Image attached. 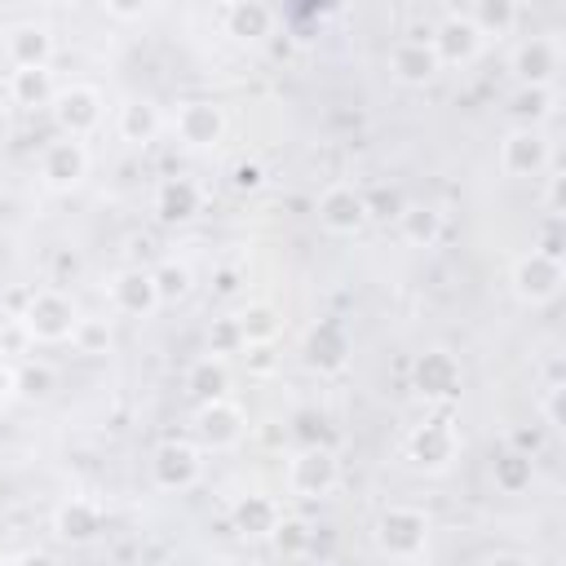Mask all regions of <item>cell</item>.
Returning a JSON list of instances; mask_svg holds the SVG:
<instances>
[{
	"label": "cell",
	"instance_id": "obj_1",
	"mask_svg": "<svg viewBox=\"0 0 566 566\" xmlns=\"http://www.w3.org/2000/svg\"><path fill=\"white\" fill-rule=\"evenodd\" d=\"M18 323L31 332V340L62 345V340H71V332L80 323V310L62 287H31V301L22 305Z\"/></svg>",
	"mask_w": 566,
	"mask_h": 566
},
{
	"label": "cell",
	"instance_id": "obj_2",
	"mask_svg": "<svg viewBox=\"0 0 566 566\" xmlns=\"http://www.w3.org/2000/svg\"><path fill=\"white\" fill-rule=\"evenodd\" d=\"M424 544H429V513L424 509H416V504H389V509H380V517H376V548L389 562L420 557Z\"/></svg>",
	"mask_w": 566,
	"mask_h": 566
},
{
	"label": "cell",
	"instance_id": "obj_3",
	"mask_svg": "<svg viewBox=\"0 0 566 566\" xmlns=\"http://www.w3.org/2000/svg\"><path fill=\"white\" fill-rule=\"evenodd\" d=\"M566 283V270H562V256L557 252H544V248H531L513 261L509 270V287L522 305H548Z\"/></svg>",
	"mask_w": 566,
	"mask_h": 566
},
{
	"label": "cell",
	"instance_id": "obj_4",
	"mask_svg": "<svg viewBox=\"0 0 566 566\" xmlns=\"http://www.w3.org/2000/svg\"><path fill=\"white\" fill-rule=\"evenodd\" d=\"M407 460L424 473H447L455 464V451H460V433L451 424V416H429L424 424H416L402 442Z\"/></svg>",
	"mask_w": 566,
	"mask_h": 566
},
{
	"label": "cell",
	"instance_id": "obj_5",
	"mask_svg": "<svg viewBox=\"0 0 566 566\" xmlns=\"http://www.w3.org/2000/svg\"><path fill=\"white\" fill-rule=\"evenodd\" d=\"M340 482V460L332 447H301L287 460V491L301 500H323Z\"/></svg>",
	"mask_w": 566,
	"mask_h": 566
},
{
	"label": "cell",
	"instance_id": "obj_6",
	"mask_svg": "<svg viewBox=\"0 0 566 566\" xmlns=\"http://www.w3.org/2000/svg\"><path fill=\"white\" fill-rule=\"evenodd\" d=\"M509 71H513L517 88H553V80L562 71V44H557V35H526L509 53Z\"/></svg>",
	"mask_w": 566,
	"mask_h": 566
},
{
	"label": "cell",
	"instance_id": "obj_7",
	"mask_svg": "<svg viewBox=\"0 0 566 566\" xmlns=\"http://www.w3.org/2000/svg\"><path fill=\"white\" fill-rule=\"evenodd\" d=\"M548 164H553V146H548L544 128L513 124L500 137V172L504 177H539Z\"/></svg>",
	"mask_w": 566,
	"mask_h": 566
},
{
	"label": "cell",
	"instance_id": "obj_8",
	"mask_svg": "<svg viewBox=\"0 0 566 566\" xmlns=\"http://www.w3.org/2000/svg\"><path fill=\"white\" fill-rule=\"evenodd\" d=\"M367 221H371V203H367V195L354 190L349 181H336V186H327V190L318 195V226H323L327 234L349 239V234H358Z\"/></svg>",
	"mask_w": 566,
	"mask_h": 566
},
{
	"label": "cell",
	"instance_id": "obj_9",
	"mask_svg": "<svg viewBox=\"0 0 566 566\" xmlns=\"http://www.w3.org/2000/svg\"><path fill=\"white\" fill-rule=\"evenodd\" d=\"M203 473V455L195 442H181V438H168L150 451V482L159 491H190Z\"/></svg>",
	"mask_w": 566,
	"mask_h": 566
},
{
	"label": "cell",
	"instance_id": "obj_10",
	"mask_svg": "<svg viewBox=\"0 0 566 566\" xmlns=\"http://www.w3.org/2000/svg\"><path fill=\"white\" fill-rule=\"evenodd\" d=\"M424 40H429L438 66H469V62L482 53V44H486V40L478 35V27L464 18V9L442 13L438 27H433V35H424Z\"/></svg>",
	"mask_w": 566,
	"mask_h": 566
},
{
	"label": "cell",
	"instance_id": "obj_11",
	"mask_svg": "<svg viewBox=\"0 0 566 566\" xmlns=\"http://www.w3.org/2000/svg\"><path fill=\"white\" fill-rule=\"evenodd\" d=\"M195 433L208 451H230L243 442L248 433V411L234 402V398H212V402H199L195 411Z\"/></svg>",
	"mask_w": 566,
	"mask_h": 566
},
{
	"label": "cell",
	"instance_id": "obj_12",
	"mask_svg": "<svg viewBox=\"0 0 566 566\" xmlns=\"http://www.w3.org/2000/svg\"><path fill=\"white\" fill-rule=\"evenodd\" d=\"M102 106H106V102H102V93H97L93 84H66V88H57L53 102H49V111H53L62 137H84V133H93V128L102 124Z\"/></svg>",
	"mask_w": 566,
	"mask_h": 566
},
{
	"label": "cell",
	"instance_id": "obj_13",
	"mask_svg": "<svg viewBox=\"0 0 566 566\" xmlns=\"http://www.w3.org/2000/svg\"><path fill=\"white\" fill-rule=\"evenodd\" d=\"M411 385L424 402H451L464 385V371H460V358L447 354V349H424L416 363H411Z\"/></svg>",
	"mask_w": 566,
	"mask_h": 566
},
{
	"label": "cell",
	"instance_id": "obj_14",
	"mask_svg": "<svg viewBox=\"0 0 566 566\" xmlns=\"http://www.w3.org/2000/svg\"><path fill=\"white\" fill-rule=\"evenodd\" d=\"M172 133L181 137V146L190 150H208L226 137V111L212 102V97H190L177 106L172 115Z\"/></svg>",
	"mask_w": 566,
	"mask_h": 566
},
{
	"label": "cell",
	"instance_id": "obj_15",
	"mask_svg": "<svg viewBox=\"0 0 566 566\" xmlns=\"http://www.w3.org/2000/svg\"><path fill=\"white\" fill-rule=\"evenodd\" d=\"M106 301H111V310L124 314V318H150V314L159 310V292H155L150 270H142V265L115 270V274L106 279Z\"/></svg>",
	"mask_w": 566,
	"mask_h": 566
},
{
	"label": "cell",
	"instance_id": "obj_16",
	"mask_svg": "<svg viewBox=\"0 0 566 566\" xmlns=\"http://www.w3.org/2000/svg\"><path fill=\"white\" fill-rule=\"evenodd\" d=\"M84 177H88V150H84L80 137H57V142L44 146V155H40V181L49 190H57V195L62 190H75Z\"/></svg>",
	"mask_w": 566,
	"mask_h": 566
},
{
	"label": "cell",
	"instance_id": "obj_17",
	"mask_svg": "<svg viewBox=\"0 0 566 566\" xmlns=\"http://www.w3.org/2000/svg\"><path fill=\"white\" fill-rule=\"evenodd\" d=\"M438 71H442V66H438V57H433V49H429L424 35H402V40L389 49V75H394L398 84H407V88L433 84Z\"/></svg>",
	"mask_w": 566,
	"mask_h": 566
},
{
	"label": "cell",
	"instance_id": "obj_18",
	"mask_svg": "<svg viewBox=\"0 0 566 566\" xmlns=\"http://www.w3.org/2000/svg\"><path fill=\"white\" fill-rule=\"evenodd\" d=\"M53 31L44 22H13L4 31V57L13 62V71H31V66H49L53 62Z\"/></svg>",
	"mask_w": 566,
	"mask_h": 566
},
{
	"label": "cell",
	"instance_id": "obj_19",
	"mask_svg": "<svg viewBox=\"0 0 566 566\" xmlns=\"http://www.w3.org/2000/svg\"><path fill=\"white\" fill-rule=\"evenodd\" d=\"M221 27L239 44H265L274 35V27H279V13L265 0H234V4L221 9Z\"/></svg>",
	"mask_w": 566,
	"mask_h": 566
},
{
	"label": "cell",
	"instance_id": "obj_20",
	"mask_svg": "<svg viewBox=\"0 0 566 566\" xmlns=\"http://www.w3.org/2000/svg\"><path fill=\"white\" fill-rule=\"evenodd\" d=\"M102 522H106L102 504L97 500H84V495H71V500H62L53 509V531L66 544H93L102 535Z\"/></svg>",
	"mask_w": 566,
	"mask_h": 566
},
{
	"label": "cell",
	"instance_id": "obj_21",
	"mask_svg": "<svg viewBox=\"0 0 566 566\" xmlns=\"http://www.w3.org/2000/svg\"><path fill=\"white\" fill-rule=\"evenodd\" d=\"M230 522H234V531H239L243 539H270L274 526L283 522V509H279L274 495L248 491V495H239V500L230 504Z\"/></svg>",
	"mask_w": 566,
	"mask_h": 566
},
{
	"label": "cell",
	"instance_id": "obj_22",
	"mask_svg": "<svg viewBox=\"0 0 566 566\" xmlns=\"http://www.w3.org/2000/svg\"><path fill=\"white\" fill-rule=\"evenodd\" d=\"M199 208H203L199 181H190V177H164V181L155 186V217H159V221L186 226V221L199 217Z\"/></svg>",
	"mask_w": 566,
	"mask_h": 566
},
{
	"label": "cell",
	"instance_id": "obj_23",
	"mask_svg": "<svg viewBox=\"0 0 566 566\" xmlns=\"http://www.w3.org/2000/svg\"><path fill=\"white\" fill-rule=\"evenodd\" d=\"M305 363L314 371H323V376L345 371V363H349V336H345V327L340 323H318L305 336Z\"/></svg>",
	"mask_w": 566,
	"mask_h": 566
},
{
	"label": "cell",
	"instance_id": "obj_24",
	"mask_svg": "<svg viewBox=\"0 0 566 566\" xmlns=\"http://www.w3.org/2000/svg\"><path fill=\"white\" fill-rule=\"evenodd\" d=\"M159 128H164V111H159L150 97H128V102L119 106V119H115L119 142H128V146H146V142L159 137Z\"/></svg>",
	"mask_w": 566,
	"mask_h": 566
},
{
	"label": "cell",
	"instance_id": "obj_25",
	"mask_svg": "<svg viewBox=\"0 0 566 566\" xmlns=\"http://www.w3.org/2000/svg\"><path fill=\"white\" fill-rule=\"evenodd\" d=\"M442 230H447V217H442L438 203H402L398 208V234H402V243H411V248H438Z\"/></svg>",
	"mask_w": 566,
	"mask_h": 566
},
{
	"label": "cell",
	"instance_id": "obj_26",
	"mask_svg": "<svg viewBox=\"0 0 566 566\" xmlns=\"http://www.w3.org/2000/svg\"><path fill=\"white\" fill-rule=\"evenodd\" d=\"M230 318H234V327H239L243 345H274V340H279V332H283V314H279L270 301H252V305L234 310Z\"/></svg>",
	"mask_w": 566,
	"mask_h": 566
},
{
	"label": "cell",
	"instance_id": "obj_27",
	"mask_svg": "<svg viewBox=\"0 0 566 566\" xmlns=\"http://www.w3.org/2000/svg\"><path fill=\"white\" fill-rule=\"evenodd\" d=\"M226 389H230V367H226V358L203 354V358H195V363L186 367V394H190L195 402L226 398Z\"/></svg>",
	"mask_w": 566,
	"mask_h": 566
},
{
	"label": "cell",
	"instance_id": "obj_28",
	"mask_svg": "<svg viewBox=\"0 0 566 566\" xmlns=\"http://www.w3.org/2000/svg\"><path fill=\"white\" fill-rule=\"evenodd\" d=\"M464 18L478 27V35L482 40H500V35H509L513 27H517V18H522V9L513 4V0H478V4H469L464 9Z\"/></svg>",
	"mask_w": 566,
	"mask_h": 566
},
{
	"label": "cell",
	"instance_id": "obj_29",
	"mask_svg": "<svg viewBox=\"0 0 566 566\" xmlns=\"http://www.w3.org/2000/svg\"><path fill=\"white\" fill-rule=\"evenodd\" d=\"M53 71L49 66H31V71H13L9 75V102L13 106H27V111H35V106H49L53 102Z\"/></svg>",
	"mask_w": 566,
	"mask_h": 566
},
{
	"label": "cell",
	"instance_id": "obj_30",
	"mask_svg": "<svg viewBox=\"0 0 566 566\" xmlns=\"http://www.w3.org/2000/svg\"><path fill=\"white\" fill-rule=\"evenodd\" d=\"M150 279H155L159 305H177V301H186V296H190V287H195L190 265H186V261H177V256H164V261L150 270Z\"/></svg>",
	"mask_w": 566,
	"mask_h": 566
},
{
	"label": "cell",
	"instance_id": "obj_31",
	"mask_svg": "<svg viewBox=\"0 0 566 566\" xmlns=\"http://www.w3.org/2000/svg\"><path fill=\"white\" fill-rule=\"evenodd\" d=\"M491 478H495V486H500L504 495H522V491L531 486V478H535V460L522 455V451H504V455L491 464Z\"/></svg>",
	"mask_w": 566,
	"mask_h": 566
},
{
	"label": "cell",
	"instance_id": "obj_32",
	"mask_svg": "<svg viewBox=\"0 0 566 566\" xmlns=\"http://www.w3.org/2000/svg\"><path fill=\"white\" fill-rule=\"evenodd\" d=\"M111 340H115L111 318H102V314H80V323H75V332H71V345H75L80 354H88V358L111 354Z\"/></svg>",
	"mask_w": 566,
	"mask_h": 566
},
{
	"label": "cell",
	"instance_id": "obj_33",
	"mask_svg": "<svg viewBox=\"0 0 566 566\" xmlns=\"http://www.w3.org/2000/svg\"><path fill=\"white\" fill-rule=\"evenodd\" d=\"M553 106H557V88H517L513 97V111L522 115L526 128H539L553 115Z\"/></svg>",
	"mask_w": 566,
	"mask_h": 566
},
{
	"label": "cell",
	"instance_id": "obj_34",
	"mask_svg": "<svg viewBox=\"0 0 566 566\" xmlns=\"http://www.w3.org/2000/svg\"><path fill=\"white\" fill-rule=\"evenodd\" d=\"M274 548H279V557H305L310 553V544H314V526L310 522H301V517H283L279 526H274Z\"/></svg>",
	"mask_w": 566,
	"mask_h": 566
},
{
	"label": "cell",
	"instance_id": "obj_35",
	"mask_svg": "<svg viewBox=\"0 0 566 566\" xmlns=\"http://www.w3.org/2000/svg\"><path fill=\"white\" fill-rule=\"evenodd\" d=\"M57 385V371L49 363H22L18 367V394L22 398H49Z\"/></svg>",
	"mask_w": 566,
	"mask_h": 566
},
{
	"label": "cell",
	"instance_id": "obj_36",
	"mask_svg": "<svg viewBox=\"0 0 566 566\" xmlns=\"http://www.w3.org/2000/svg\"><path fill=\"white\" fill-rule=\"evenodd\" d=\"M239 349H243V336H239L234 318L230 314L226 318H212V327H208V354L226 358V354H239Z\"/></svg>",
	"mask_w": 566,
	"mask_h": 566
},
{
	"label": "cell",
	"instance_id": "obj_37",
	"mask_svg": "<svg viewBox=\"0 0 566 566\" xmlns=\"http://www.w3.org/2000/svg\"><path fill=\"white\" fill-rule=\"evenodd\" d=\"M292 433H296L305 447H332V429H327V416H318V411H301V416L292 420Z\"/></svg>",
	"mask_w": 566,
	"mask_h": 566
},
{
	"label": "cell",
	"instance_id": "obj_38",
	"mask_svg": "<svg viewBox=\"0 0 566 566\" xmlns=\"http://www.w3.org/2000/svg\"><path fill=\"white\" fill-rule=\"evenodd\" d=\"M35 340H31V332L18 323V318H4L0 323V358H13V354H27Z\"/></svg>",
	"mask_w": 566,
	"mask_h": 566
},
{
	"label": "cell",
	"instance_id": "obj_39",
	"mask_svg": "<svg viewBox=\"0 0 566 566\" xmlns=\"http://www.w3.org/2000/svg\"><path fill=\"white\" fill-rule=\"evenodd\" d=\"M239 354H243L248 376H270V371L279 367V349H274V345H243Z\"/></svg>",
	"mask_w": 566,
	"mask_h": 566
},
{
	"label": "cell",
	"instance_id": "obj_40",
	"mask_svg": "<svg viewBox=\"0 0 566 566\" xmlns=\"http://www.w3.org/2000/svg\"><path fill=\"white\" fill-rule=\"evenodd\" d=\"M544 212L562 217L566 212V177L557 172V164H548V181H544Z\"/></svg>",
	"mask_w": 566,
	"mask_h": 566
},
{
	"label": "cell",
	"instance_id": "obj_41",
	"mask_svg": "<svg viewBox=\"0 0 566 566\" xmlns=\"http://www.w3.org/2000/svg\"><path fill=\"white\" fill-rule=\"evenodd\" d=\"M230 181H234V190H261L265 168H261V164H252V159H239V164L230 168Z\"/></svg>",
	"mask_w": 566,
	"mask_h": 566
},
{
	"label": "cell",
	"instance_id": "obj_42",
	"mask_svg": "<svg viewBox=\"0 0 566 566\" xmlns=\"http://www.w3.org/2000/svg\"><path fill=\"white\" fill-rule=\"evenodd\" d=\"M212 292L217 296H239L243 292V270L239 265H217L212 270Z\"/></svg>",
	"mask_w": 566,
	"mask_h": 566
},
{
	"label": "cell",
	"instance_id": "obj_43",
	"mask_svg": "<svg viewBox=\"0 0 566 566\" xmlns=\"http://www.w3.org/2000/svg\"><path fill=\"white\" fill-rule=\"evenodd\" d=\"M562 398H566V385H544L539 411H544V424L548 429H562Z\"/></svg>",
	"mask_w": 566,
	"mask_h": 566
},
{
	"label": "cell",
	"instance_id": "obj_44",
	"mask_svg": "<svg viewBox=\"0 0 566 566\" xmlns=\"http://www.w3.org/2000/svg\"><path fill=\"white\" fill-rule=\"evenodd\" d=\"M13 394H18V367H13L9 358H0V407H4Z\"/></svg>",
	"mask_w": 566,
	"mask_h": 566
},
{
	"label": "cell",
	"instance_id": "obj_45",
	"mask_svg": "<svg viewBox=\"0 0 566 566\" xmlns=\"http://www.w3.org/2000/svg\"><path fill=\"white\" fill-rule=\"evenodd\" d=\"M509 451H522V455L535 460V451H539V433H535V429H513V447H509Z\"/></svg>",
	"mask_w": 566,
	"mask_h": 566
},
{
	"label": "cell",
	"instance_id": "obj_46",
	"mask_svg": "<svg viewBox=\"0 0 566 566\" xmlns=\"http://www.w3.org/2000/svg\"><path fill=\"white\" fill-rule=\"evenodd\" d=\"M53 270H57V274H80V256H75V252H66V248H62V252H53Z\"/></svg>",
	"mask_w": 566,
	"mask_h": 566
},
{
	"label": "cell",
	"instance_id": "obj_47",
	"mask_svg": "<svg viewBox=\"0 0 566 566\" xmlns=\"http://www.w3.org/2000/svg\"><path fill=\"white\" fill-rule=\"evenodd\" d=\"M102 13H106V18L128 22V18H142V4H102Z\"/></svg>",
	"mask_w": 566,
	"mask_h": 566
},
{
	"label": "cell",
	"instance_id": "obj_48",
	"mask_svg": "<svg viewBox=\"0 0 566 566\" xmlns=\"http://www.w3.org/2000/svg\"><path fill=\"white\" fill-rule=\"evenodd\" d=\"M18 566H53V557L35 548V553H18Z\"/></svg>",
	"mask_w": 566,
	"mask_h": 566
},
{
	"label": "cell",
	"instance_id": "obj_49",
	"mask_svg": "<svg viewBox=\"0 0 566 566\" xmlns=\"http://www.w3.org/2000/svg\"><path fill=\"white\" fill-rule=\"evenodd\" d=\"M486 566H531V562L517 553H495V557H486Z\"/></svg>",
	"mask_w": 566,
	"mask_h": 566
},
{
	"label": "cell",
	"instance_id": "obj_50",
	"mask_svg": "<svg viewBox=\"0 0 566 566\" xmlns=\"http://www.w3.org/2000/svg\"><path fill=\"white\" fill-rule=\"evenodd\" d=\"M9 128H13V124H9V106H4V102H0V146H4V142H9Z\"/></svg>",
	"mask_w": 566,
	"mask_h": 566
},
{
	"label": "cell",
	"instance_id": "obj_51",
	"mask_svg": "<svg viewBox=\"0 0 566 566\" xmlns=\"http://www.w3.org/2000/svg\"><path fill=\"white\" fill-rule=\"evenodd\" d=\"M394 566H424L420 557H407V562H394Z\"/></svg>",
	"mask_w": 566,
	"mask_h": 566
},
{
	"label": "cell",
	"instance_id": "obj_52",
	"mask_svg": "<svg viewBox=\"0 0 566 566\" xmlns=\"http://www.w3.org/2000/svg\"><path fill=\"white\" fill-rule=\"evenodd\" d=\"M0 566H18V557H4V553H0Z\"/></svg>",
	"mask_w": 566,
	"mask_h": 566
}]
</instances>
